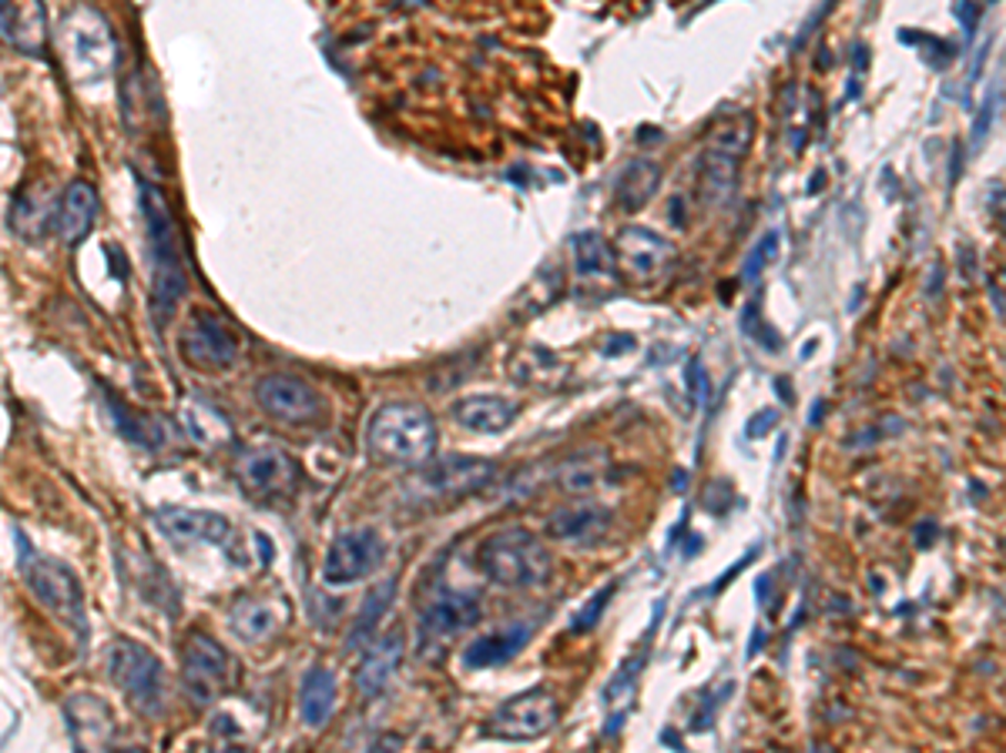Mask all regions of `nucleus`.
I'll return each mask as SVG.
<instances>
[{
    "label": "nucleus",
    "mask_w": 1006,
    "mask_h": 753,
    "mask_svg": "<svg viewBox=\"0 0 1006 753\" xmlns=\"http://www.w3.org/2000/svg\"><path fill=\"white\" fill-rule=\"evenodd\" d=\"M142 205H145L148 255H152V318L158 328H165L168 318L175 315V305L185 299L188 275L182 265V244H178L172 208L165 205L158 188L142 185Z\"/></svg>",
    "instance_id": "f257e3e1"
},
{
    "label": "nucleus",
    "mask_w": 1006,
    "mask_h": 753,
    "mask_svg": "<svg viewBox=\"0 0 1006 753\" xmlns=\"http://www.w3.org/2000/svg\"><path fill=\"white\" fill-rule=\"evenodd\" d=\"M366 449L383 466H429L436 452V422L423 406L386 402L366 426Z\"/></svg>",
    "instance_id": "f03ea898"
},
{
    "label": "nucleus",
    "mask_w": 1006,
    "mask_h": 753,
    "mask_svg": "<svg viewBox=\"0 0 1006 753\" xmlns=\"http://www.w3.org/2000/svg\"><path fill=\"white\" fill-rule=\"evenodd\" d=\"M477 566L484 576L507 589H530L550 579L553 559L547 546L523 526H504L490 533L477 550Z\"/></svg>",
    "instance_id": "7ed1b4c3"
},
{
    "label": "nucleus",
    "mask_w": 1006,
    "mask_h": 753,
    "mask_svg": "<svg viewBox=\"0 0 1006 753\" xmlns=\"http://www.w3.org/2000/svg\"><path fill=\"white\" fill-rule=\"evenodd\" d=\"M61 57L77 87L107 81L115 67V38L94 8H74L61 28Z\"/></svg>",
    "instance_id": "20e7f679"
},
{
    "label": "nucleus",
    "mask_w": 1006,
    "mask_h": 753,
    "mask_svg": "<svg viewBox=\"0 0 1006 753\" xmlns=\"http://www.w3.org/2000/svg\"><path fill=\"white\" fill-rule=\"evenodd\" d=\"M107 677L142 717H162L168 710V673L148 647L115 640L107 650Z\"/></svg>",
    "instance_id": "39448f33"
},
{
    "label": "nucleus",
    "mask_w": 1006,
    "mask_h": 753,
    "mask_svg": "<svg viewBox=\"0 0 1006 753\" xmlns=\"http://www.w3.org/2000/svg\"><path fill=\"white\" fill-rule=\"evenodd\" d=\"M18 550H21L18 566H21V576L31 586L34 599L41 606H48L64 626H71V630L84 640L87 637V619H84V593H81L77 576L64 563L38 553L24 536H18Z\"/></svg>",
    "instance_id": "423d86ee"
},
{
    "label": "nucleus",
    "mask_w": 1006,
    "mask_h": 753,
    "mask_svg": "<svg viewBox=\"0 0 1006 753\" xmlns=\"http://www.w3.org/2000/svg\"><path fill=\"white\" fill-rule=\"evenodd\" d=\"M751 142V117H732L708 135V145L698 158V195L705 205L718 208L732 198L738 181V161Z\"/></svg>",
    "instance_id": "0eeeda50"
},
{
    "label": "nucleus",
    "mask_w": 1006,
    "mask_h": 753,
    "mask_svg": "<svg viewBox=\"0 0 1006 753\" xmlns=\"http://www.w3.org/2000/svg\"><path fill=\"white\" fill-rule=\"evenodd\" d=\"M232 475L239 489L259 502L286 499L299 489V462L279 446H249L236 456Z\"/></svg>",
    "instance_id": "6e6552de"
},
{
    "label": "nucleus",
    "mask_w": 1006,
    "mask_h": 753,
    "mask_svg": "<svg viewBox=\"0 0 1006 753\" xmlns=\"http://www.w3.org/2000/svg\"><path fill=\"white\" fill-rule=\"evenodd\" d=\"M232 657L208 634H191L182 650V687L195 707L215 703L232 687Z\"/></svg>",
    "instance_id": "1a4fd4ad"
},
{
    "label": "nucleus",
    "mask_w": 1006,
    "mask_h": 753,
    "mask_svg": "<svg viewBox=\"0 0 1006 753\" xmlns=\"http://www.w3.org/2000/svg\"><path fill=\"white\" fill-rule=\"evenodd\" d=\"M178 352L191 368L221 372L236 365L239 342L226 325V318H218L215 312H191L178 332Z\"/></svg>",
    "instance_id": "9d476101"
},
{
    "label": "nucleus",
    "mask_w": 1006,
    "mask_h": 753,
    "mask_svg": "<svg viewBox=\"0 0 1006 753\" xmlns=\"http://www.w3.org/2000/svg\"><path fill=\"white\" fill-rule=\"evenodd\" d=\"M497 479V466L477 456H446L439 462L423 466L416 475V489L429 499H464L470 492H484Z\"/></svg>",
    "instance_id": "9b49d317"
},
{
    "label": "nucleus",
    "mask_w": 1006,
    "mask_h": 753,
    "mask_svg": "<svg viewBox=\"0 0 1006 753\" xmlns=\"http://www.w3.org/2000/svg\"><path fill=\"white\" fill-rule=\"evenodd\" d=\"M383 540L376 530H346L329 543L322 559V579L329 586H350L370 576L383 563Z\"/></svg>",
    "instance_id": "f8f14e48"
},
{
    "label": "nucleus",
    "mask_w": 1006,
    "mask_h": 753,
    "mask_svg": "<svg viewBox=\"0 0 1006 753\" xmlns=\"http://www.w3.org/2000/svg\"><path fill=\"white\" fill-rule=\"evenodd\" d=\"M259 409L282 426H312L322 416L319 393L299 375H266L256 386Z\"/></svg>",
    "instance_id": "ddd939ff"
},
{
    "label": "nucleus",
    "mask_w": 1006,
    "mask_h": 753,
    "mask_svg": "<svg viewBox=\"0 0 1006 753\" xmlns=\"http://www.w3.org/2000/svg\"><path fill=\"white\" fill-rule=\"evenodd\" d=\"M557 717H561V707H557L553 693H547V690H527L520 697H510L487 720V733H494L500 740H537L547 730H553Z\"/></svg>",
    "instance_id": "4468645a"
},
{
    "label": "nucleus",
    "mask_w": 1006,
    "mask_h": 753,
    "mask_svg": "<svg viewBox=\"0 0 1006 753\" xmlns=\"http://www.w3.org/2000/svg\"><path fill=\"white\" fill-rule=\"evenodd\" d=\"M484 616V606L474 593L464 589H443L436 593L423 613H419V634L426 644H446L460 634H467L470 626H477Z\"/></svg>",
    "instance_id": "2eb2a0df"
},
{
    "label": "nucleus",
    "mask_w": 1006,
    "mask_h": 753,
    "mask_svg": "<svg viewBox=\"0 0 1006 753\" xmlns=\"http://www.w3.org/2000/svg\"><path fill=\"white\" fill-rule=\"evenodd\" d=\"M614 259H618V269L628 279L651 282V279H657L671 265V259H675V248H671V241L661 238L657 231L631 224V228H621V234L614 241Z\"/></svg>",
    "instance_id": "dca6fc26"
},
{
    "label": "nucleus",
    "mask_w": 1006,
    "mask_h": 753,
    "mask_svg": "<svg viewBox=\"0 0 1006 753\" xmlns=\"http://www.w3.org/2000/svg\"><path fill=\"white\" fill-rule=\"evenodd\" d=\"M64 720L71 730L74 753H107L111 740H115V713L94 693L68 697Z\"/></svg>",
    "instance_id": "f3484780"
},
{
    "label": "nucleus",
    "mask_w": 1006,
    "mask_h": 753,
    "mask_svg": "<svg viewBox=\"0 0 1006 753\" xmlns=\"http://www.w3.org/2000/svg\"><path fill=\"white\" fill-rule=\"evenodd\" d=\"M289 619V603L279 596H256L246 593L229 606V630L242 644H266L272 640Z\"/></svg>",
    "instance_id": "a211bd4d"
},
{
    "label": "nucleus",
    "mask_w": 1006,
    "mask_h": 753,
    "mask_svg": "<svg viewBox=\"0 0 1006 753\" xmlns=\"http://www.w3.org/2000/svg\"><path fill=\"white\" fill-rule=\"evenodd\" d=\"M155 526L172 540V543H211V546H226L232 540V523L218 513L208 510H178V506H165L155 510Z\"/></svg>",
    "instance_id": "6ab92c4d"
},
{
    "label": "nucleus",
    "mask_w": 1006,
    "mask_h": 753,
    "mask_svg": "<svg viewBox=\"0 0 1006 753\" xmlns=\"http://www.w3.org/2000/svg\"><path fill=\"white\" fill-rule=\"evenodd\" d=\"M611 530V510L598 502H574L561 506L547 520V536L571 546H598Z\"/></svg>",
    "instance_id": "aec40b11"
},
{
    "label": "nucleus",
    "mask_w": 1006,
    "mask_h": 753,
    "mask_svg": "<svg viewBox=\"0 0 1006 753\" xmlns=\"http://www.w3.org/2000/svg\"><path fill=\"white\" fill-rule=\"evenodd\" d=\"M403 653H406V637L396 626V630L383 634L366 653H363V663L356 670V690L363 697H380L386 690V683L396 677L400 663H403Z\"/></svg>",
    "instance_id": "412c9836"
},
{
    "label": "nucleus",
    "mask_w": 1006,
    "mask_h": 753,
    "mask_svg": "<svg viewBox=\"0 0 1006 753\" xmlns=\"http://www.w3.org/2000/svg\"><path fill=\"white\" fill-rule=\"evenodd\" d=\"M97 191L91 181H71L61 195V205H58V234L68 241V244H77L91 234L94 221H97Z\"/></svg>",
    "instance_id": "4be33fe9"
},
{
    "label": "nucleus",
    "mask_w": 1006,
    "mask_h": 753,
    "mask_svg": "<svg viewBox=\"0 0 1006 753\" xmlns=\"http://www.w3.org/2000/svg\"><path fill=\"white\" fill-rule=\"evenodd\" d=\"M533 637V626L530 623H510L504 630H494L480 640H474L464 653V663L470 670H490V667H504L510 663Z\"/></svg>",
    "instance_id": "5701e85b"
},
{
    "label": "nucleus",
    "mask_w": 1006,
    "mask_h": 753,
    "mask_svg": "<svg viewBox=\"0 0 1006 753\" xmlns=\"http://www.w3.org/2000/svg\"><path fill=\"white\" fill-rule=\"evenodd\" d=\"M611 479V459L598 449L578 452L553 469V482L571 495H588Z\"/></svg>",
    "instance_id": "b1692460"
},
{
    "label": "nucleus",
    "mask_w": 1006,
    "mask_h": 753,
    "mask_svg": "<svg viewBox=\"0 0 1006 753\" xmlns=\"http://www.w3.org/2000/svg\"><path fill=\"white\" fill-rule=\"evenodd\" d=\"M454 419L457 426L470 432H504L517 419V406L500 396H467L454 402Z\"/></svg>",
    "instance_id": "393cba45"
},
{
    "label": "nucleus",
    "mask_w": 1006,
    "mask_h": 753,
    "mask_svg": "<svg viewBox=\"0 0 1006 753\" xmlns=\"http://www.w3.org/2000/svg\"><path fill=\"white\" fill-rule=\"evenodd\" d=\"M4 38L24 54H41L48 41V11L41 4H4Z\"/></svg>",
    "instance_id": "a878e982"
},
{
    "label": "nucleus",
    "mask_w": 1006,
    "mask_h": 753,
    "mask_svg": "<svg viewBox=\"0 0 1006 753\" xmlns=\"http://www.w3.org/2000/svg\"><path fill=\"white\" fill-rule=\"evenodd\" d=\"M335 707V677L325 667H312L299 687V713L305 726H322Z\"/></svg>",
    "instance_id": "bb28decb"
},
{
    "label": "nucleus",
    "mask_w": 1006,
    "mask_h": 753,
    "mask_svg": "<svg viewBox=\"0 0 1006 753\" xmlns=\"http://www.w3.org/2000/svg\"><path fill=\"white\" fill-rule=\"evenodd\" d=\"M182 419H185L188 436H191L198 446H205V449L226 446V442L232 439V422L218 412V406H211V402H205V399H188Z\"/></svg>",
    "instance_id": "cd10ccee"
},
{
    "label": "nucleus",
    "mask_w": 1006,
    "mask_h": 753,
    "mask_svg": "<svg viewBox=\"0 0 1006 753\" xmlns=\"http://www.w3.org/2000/svg\"><path fill=\"white\" fill-rule=\"evenodd\" d=\"M657 185H661V168H657L654 161H644V158H641V161H631V165L618 175V181H614L618 208H624V211L644 208V205L654 198Z\"/></svg>",
    "instance_id": "c85d7f7f"
},
{
    "label": "nucleus",
    "mask_w": 1006,
    "mask_h": 753,
    "mask_svg": "<svg viewBox=\"0 0 1006 753\" xmlns=\"http://www.w3.org/2000/svg\"><path fill=\"white\" fill-rule=\"evenodd\" d=\"M393 596H396V576H390V579H383L376 589H370V596H366L363 606H360V616H356L353 626H350V637H346V647H350V650H363V647L373 640L380 619H383V616L390 613V606H393Z\"/></svg>",
    "instance_id": "c756f323"
},
{
    "label": "nucleus",
    "mask_w": 1006,
    "mask_h": 753,
    "mask_svg": "<svg viewBox=\"0 0 1006 753\" xmlns=\"http://www.w3.org/2000/svg\"><path fill=\"white\" fill-rule=\"evenodd\" d=\"M574 251V269L584 279H611L618 272V259L614 248H608V241L598 231H581L571 241Z\"/></svg>",
    "instance_id": "7c9ffc66"
},
{
    "label": "nucleus",
    "mask_w": 1006,
    "mask_h": 753,
    "mask_svg": "<svg viewBox=\"0 0 1006 753\" xmlns=\"http://www.w3.org/2000/svg\"><path fill=\"white\" fill-rule=\"evenodd\" d=\"M51 218H58V208H51V201H48L41 191H24L21 201H18V208H14L11 224H14L24 238H41Z\"/></svg>",
    "instance_id": "2f4dec72"
},
{
    "label": "nucleus",
    "mask_w": 1006,
    "mask_h": 753,
    "mask_svg": "<svg viewBox=\"0 0 1006 753\" xmlns=\"http://www.w3.org/2000/svg\"><path fill=\"white\" fill-rule=\"evenodd\" d=\"M775 248H778V234H775V231H768L765 238H758V244L751 248V255L745 259V269H741V272H745L741 279H745L748 285H751V282L761 275V269L775 259Z\"/></svg>",
    "instance_id": "473e14b6"
},
{
    "label": "nucleus",
    "mask_w": 1006,
    "mask_h": 753,
    "mask_svg": "<svg viewBox=\"0 0 1006 753\" xmlns=\"http://www.w3.org/2000/svg\"><path fill=\"white\" fill-rule=\"evenodd\" d=\"M611 593H614V583H608L604 589H598L594 593V599L574 616V630L578 634H588V630H594L598 626V619H601V613H604V606H608V599H611Z\"/></svg>",
    "instance_id": "72a5a7b5"
},
{
    "label": "nucleus",
    "mask_w": 1006,
    "mask_h": 753,
    "mask_svg": "<svg viewBox=\"0 0 1006 753\" xmlns=\"http://www.w3.org/2000/svg\"><path fill=\"white\" fill-rule=\"evenodd\" d=\"M903 429V419H882L875 429H862V436H852L846 446L849 449H862V446H875L879 439H889V436H896Z\"/></svg>",
    "instance_id": "f704fd0d"
},
{
    "label": "nucleus",
    "mask_w": 1006,
    "mask_h": 753,
    "mask_svg": "<svg viewBox=\"0 0 1006 753\" xmlns=\"http://www.w3.org/2000/svg\"><path fill=\"white\" fill-rule=\"evenodd\" d=\"M996 107H999V91L993 87L989 97H986L983 107H979V117L973 121V148L983 145V138L989 135V124H993V117H996Z\"/></svg>",
    "instance_id": "c9c22d12"
},
{
    "label": "nucleus",
    "mask_w": 1006,
    "mask_h": 753,
    "mask_svg": "<svg viewBox=\"0 0 1006 753\" xmlns=\"http://www.w3.org/2000/svg\"><path fill=\"white\" fill-rule=\"evenodd\" d=\"M778 426V412L775 409H761V412H755L751 419H748V436L751 439H761L768 429H775Z\"/></svg>",
    "instance_id": "e433bc0d"
},
{
    "label": "nucleus",
    "mask_w": 1006,
    "mask_h": 753,
    "mask_svg": "<svg viewBox=\"0 0 1006 753\" xmlns=\"http://www.w3.org/2000/svg\"><path fill=\"white\" fill-rule=\"evenodd\" d=\"M979 8L976 4H953V18L963 24V31H966V38H973V31H976V24H979Z\"/></svg>",
    "instance_id": "4c0bfd02"
},
{
    "label": "nucleus",
    "mask_w": 1006,
    "mask_h": 753,
    "mask_svg": "<svg viewBox=\"0 0 1006 753\" xmlns=\"http://www.w3.org/2000/svg\"><path fill=\"white\" fill-rule=\"evenodd\" d=\"M688 389H692V396H705V389H708L702 358H692V365H688Z\"/></svg>",
    "instance_id": "58836bf2"
},
{
    "label": "nucleus",
    "mask_w": 1006,
    "mask_h": 753,
    "mask_svg": "<svg viewBox=\"0 0 1006 753\" xmlns=\"http://www.w3.org/2000/svg\"><path fill=\"white\" fill-rule=\"evenodd\" d=\"M933 536H936V523H933V520L916 526V543H920V546H933Z\"/></svg>",
    "instance_id": "ea45409f"
},
{
    "label": "nucleus",
    "mask_w": 1006,
    "mask_h": 753,
    "mask_svg": "<svg viewBox=\"0 0 1006 753\" xmlns=\"http://www.w3.org/2000/svg\"><path fill=\"white\" fill-rule=\"evenodd\" d=\"M618 348H634V338H631V335H621V338H611V342L604 345L608 355H621Z\"/></svg>",
    "instance_id": "a19ab883"
},
{
    "label": "nucleus",
    "mask_w": 1006,
    "mask_h": 753,
    "mask_svg": "<svg viewBox=\"0 0 1006 753\" xmlns=\"http://www.w3.org/2000/svg\"><path fill=\"white\" fill-rule=\"evenodd\" d=\"M822 416H826V402H816V409H812V416H809V422H812V426H816V422H819V419H822Z\"/></svg>",
    "instance_id": "79ce46f5"
},
{
    "label": "nucleus",
    "mask_w": 1006,
    "mask_h": 753,
    "mask_svg": "<svg viewBox=\"0 0 1006 753\" xmlns=\"http://www.w3.org/2000/svg\"><path fill=\"white\" fill-rule=\"evenodd\" d=\"M118 753H145L142 746H125V750H118Z\"/></svg>",
    "instance_id": "37998d69"
}]
</instances>
